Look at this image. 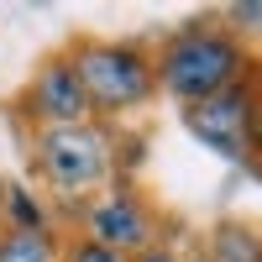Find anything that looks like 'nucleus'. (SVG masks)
<instances>
[{
  "label": "nucleus",
  "mask_w": 262,
  "mask_h": 262,
  "mask_svg": "<svg viewBox=\"0 0 262 262\" xmlns=\"http://www.w3.org/2000/svg\"><path fill=\"white\" fill-rule=\"evenodd\" d=\"M152 69H158V95L179 100V111H189V105H205L226 95L231 84H242L257 63L247 37L226 16H194L152 48Z\"/></svg>",
  "instance_id": "f257e3e1"
},
{
  "label": "nucleus",
  "mask_w": 262,
  "mask_h": 262,
  "mask_svg": "<svg viewBox=\"0 0 262 262\" xmlns=\"http://www.w3.org/2000/svg\"><path fill=\"white\" fill-rule=\"evenodd\" d=\"M27 158L37 184L63 205H90L95 194L116 184V131L105 121H74V126H37L27 137Z\"/></svg>",
  "instance_id": "f03ea898"
},
{
  "label": "nucleus",
  "mask_w": 262,
  "mask_h": 262,
  "mask_svg": "<svg viewBox=\"0 0 262 262\" xmlns=\"http://www.w3.org/2000/svg\"><path fill=\"white\" fill-rule=\"evenodd\" d=\"M84 84L95 121H121L137 116L158 100V69H152V48L142 42H105V37H79L74 48H63Z\"/></svg>",
  "instance_id": "7ed1b4c3"
},
{
  "label": "nucleus",
  "mask_w": 262,
  "mask_h": 262,
  "mask_svg": "<svg viewBox=\"0 0 262 262\" xmlns=\"http://www.w3.org/2000/svg\"><path fill=\"white\" fill-rule=\"evenodd\" d=\"M74 221H79V236H90V242L111 247L121 257H137L147 247H158V210H152V200H142L126 184H111L90 205H79Z\"/></svg>",
  "instance_id": "20e7f679"
},
{
  "label": "nucleus",
  "mask_w": 262,
  "mask_h": 262,
  "mask_svg": "<svg viewBox=\"0 0 262 262\" xmlns=\"http://www.w3.org/2000/svg\"><path fill=\"white\" fill-rule=\"evenodd\" d=\"M252 121H257V69L242 84H231L226 95H215V100L184 111V126L205 147H215L221 158L247 163V168H252Z\"/></svg>",
  "instance_id": "39448f33"
},
{
  "label": "nucleus",
  "mask_w": 262,
  "mask_h": 262,
  "mask_svg": "<svg viewBox=\"0 0 262 262\" xmlns=\"http://www.w3.org/2000/svg\"><path fill=\"white\" fill-rule=\"evenodd\" d=\"M16 111L27 116V126H74V121H95L90 116V100H84V84L74 74L69 53H48L32 69V79L21 84V100Z\"/></svg>",
  "instance_id": "423d86ee"
},
{
  "label": "nucleus",
  "mask_w": 262,
  "mask_h": 262,
  "mask_svg": "<svg viewBox=\"0 0 262 262\" xmlns=\"http://www.w3.org/2000/svg\"><path fill=\"white\" fill-rule=\"evenodd\" d=\"M0 262H63L58 231H11L0 226Z\"/></svg>",
  "instance_id": "0eeeda50"
},
{
  "label": "nucleus",
  "mask_w": 262,
  "mask_h": 262,
  "mask_svg": "<svg viewBox=\"0 0 262 262\" xmlns=\"http://www.w3.org/2000/svg\"><path fill=\"white\" fill-rule=\"evenodd\" d=\"M210 262H262V231L242 221H221L210 231Z\"/></svg>",
  "instance_id": "6e6552de"
},
{
  "label": "nucleus",
  "mask_w": 262,
  "mask_h": 262,
  "mask_svg": "<svg viewBox=\"0 0 262 262\" xmlns=\"http://www.w3.org/2000/svg\"><path fill=\"white\" fill-rule=\"evenodd\" d=\"M0 226H11V231H53L48 205H42L32 189H21V184L0 189Z\"/></svg>",
  "instance_id": "1a4fd4ad"
},
{
  "label": "nucleus",
  "mask_w": 262,
  "mask_h": 262,
  "mask_svg": "<svg viewBox=\"0 0 262 262\" xmlns=\"http://www.w3.org/2000/svg\"><path fill=\"white\" fill-rule=\"evenodd\" d=\"M63 262H126L121 252H111V247H100V242H90V236H69L63 242Z\"/></svg>",
  "instance_id": "9d476101"
},
{
  "label": "nucleus",
  "mask_w": 262,
  "mask_h": 262,
  "mask_svg": "<svg viewBox=\"0 0 262 262\" xmlns=\"http://www.w3.org/2000/svg\"><path fill=\"white\" fill-rule=\"evenodd\" d=\"M226 21H231L236 32H242V27H262V0H242V6H231Z\"/></svg>",
  "instance_id": "9b49d317"
},
{
  "label": "nucleus",
  "mask_w": 262,
  "mask_h": 262,
  "mask_svg": "<svg viewBox=\"0 0 262 262\" xmlns=\"http://www.w3.org/2000/svg\"><path fill=\"white\" fill-rule=\"evenodd\" d=\"M252 168L262 173V69H257V121H252Z\"/></svg>",
  "instance_id": "f8f14e48"
},
{
  "label": "nucleus",
  "mask_w": 262,
  "mask_h": 262,
  "mask_svg": "<svg viewBox=\"0 0 262 262\" xmlns=\"http://www.w3.org/2000/svg\"><path fill=\"white\" fill-rule=\"evenodd\" d=\"M126 262H184L173 247H147V252H137V257H126Z\"/></svg>",
  "instance_id": "ddd939ff"
}]
</instances>
